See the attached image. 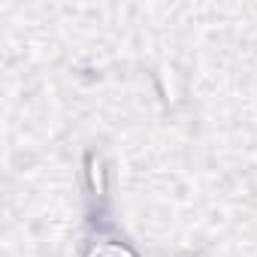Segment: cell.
Returning <instances> with one entry per match:
<instances>
[{"mask_svg":"<svg viewBox=\"0 0 257 257\" xmlns=\"http://www.w3.org/2000/svg\"><path fill=\"white\" fill-rule=\"evenodd\" d=\"M82 257H143L112 227H94L82 242Z\"/></svg>","mask_w":257,"mask_h":257,"instance_id":"1","label":"cell"},{"mask_svg":"<svg viewBox=\"0 0 257 257\" xmlns=\"http://www.w3.org/2000/svg\"><path fill=\"white\" fill-rule=\"evenodd\" d=\"M82 185H85L88 200L97 209L109 200V167H106L100 152H88L85 155V161H82Z\"/></svg>","mask_w":257,"mask_h":257,"instance_id":"2","label":"cell"},{"mask_svg":"<svg viewBox=\"0 0 257 257\" xmlns=\"http://www.w3.org/2000/svg\"><path fill=\"white\" fill-rule=\"evenodd\" d=\"M179 257H197V254H179Z\"/></svg>","mask_w":257,"mask_h":257,"instance_id":"3","label":"cell"}]
</instances>
